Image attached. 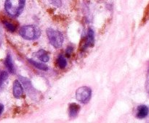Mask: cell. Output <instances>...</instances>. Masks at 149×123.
Wrapping results in <instances>:
<instances>
[{"label": "cell", "instance_id": "1", "mask_svg": "<svg viewBox=\"0 0 149 123\" xmlns=\"http://www.w3.org/2000/svg\"><path fill=\"white\" fill-rule=\"evenodd\" d=\"M26 0H6L4 7L12 17H17L23 11Z\"/></svg>", "mask_w": 149, "mask_h": 123}, {"label": "cell", "instance_id": "2", "mask_svg": "<svg viewBox=\"0 0 149 123\" xmlns=\"http://www.w3.org/2000/svg\"><path fill=\"white\" fill-rule=\"evenodd\" d=\"M20 34L26 40H34L40 36L41 31L36 26L26 25L21 27Z\"/></svg>", "mask_w": 149, "mask_h": 123}, {"label": "cell", "instance_id": "3", "mask_svg": "<svg viewBox=\"0 0 149 123\" xmlns=\"http://www.w3.org/2000/svg\"><path fill=\"white\" fill-rule=\"evenodd\" d=\"M47 35L49 38L51 44L55 48L61 47L63 43V36L61 34V32L55 30L52 28L47 29Z\"/></svg>", "mask_w": 149, "mask_h": 123}, {"label": "cell", "instance_id": "4", "mask_svg": "<svg viewBox=\"0 0 149 123\" xmlns=\"http://www.w3.org/2000/svg\"><path fill=\"white\" fill-rule=\"evenodd\" d=\"M92 91L87 86H83L78 88L76 92V97L79 101L82 103H87L91 98Z\"/></svg>", "mask_w": 149, "mask_h": 123}, {"label": "cell", "instance_id": "5", "mask_svg": "<svg viewBox=\"0 0 149 123\" xmlns=\"http://www.w3.org/2000/svg\"><path fill=\"white\" fill-rule=\"evenodd\" d=\"M95 42V36L94 32L92 29H89L88 32H87V37H86V40L84 43L83 44L82 49H87L89 46H93Z\"/></svg>", "mask_w": 149, "mask_h": 123}, {"label": "cell", "instance_id": "6", "mask_svg": "<svg viewBox=\"0 0 149 123\" xmlns=\"http://www.w3.org/2000/svg\"><path fill=\"white\" fill-rule=\"evenodd\" d=\"M23 89L18 80H15L13 83V95L15 98H20L23 95Z\"/></svg>", "mask_w": 149, "mask_h": 123}, {"label": "cell", "instance_id": "7", "mask_svg": "<svg viewBox=\"0 0 149 123\" xmlns=\"http://www.w3.org/2000/svg\"><path fill=\"white\" fill-rule=\"evenodd\" d=\"M149 114V108L146 105H141L138 107L137 117L139 119H143L146 117Z\"/></svg>", "mask_w": 149, "mask_h": 123}, {"label": "cell", "instance_id": "8", "mask_svg": "<svg viewBox=\"0 0 149 123\" xmlns=\"http://www.w3.org/2000/svg\"><path fill=\"white\" fill-rule=\"evenodd\" d=\"M36 56L39 59V60L42 61L44 62H47L49 60V56L48 55V54L45 52L43 49H40L39 51H38L36 54Z\"/></svg>", "mask_w": 149, "mask_h": 123}, {"label": "cell", "instance_id": "9", "mask_svg": "<svg viewBox=\"0 0 149 123\" xmlns=\"http://www.w3.org/2000/svg\"><path fill=\"white\" fill-rule=\"evenodd\" d=\"M80 109V107L77 104L73 103L69 106V115L71 117H74L78 114Z\"/></svg>", "mask_w": 149, "mask_h": 123}, {"label": "cell", "instance_id": "10", "mask_svg": "<svg viewBox=\"0 0 149 123\" xmlns=\"http://www.w3.org/2000/svg\"><path fill=\"white\" fill-rule=\"evenodd\" d=\"M5 65L7 67V69H8V70L10 71L11 73H14L15 72L14 65H13V59H12V57L10 55H7V56L6 57Z\"/></svg>", "mask_w": 149, "mask_h": 123}, {"label": "cell", "instance_id": "11", "mask_svg": "<svg viewBox=\"0 0 149 123\" xmlns=\"http://www.w3.org/2000/svg\"><path fill=\"white\" fill-rule=\"evenodd\" d=\"M29 62H30V63L33 65V66H34L35 67H36L37 69H41V70H43V71L47 70L48 69L47 66L45 65H44V64L39 63V62H36V61L32 60V59H29Z\"/></svg>", "mask_w": 149, "mask_h": 123}, {"label": "cell", "instance_id": "12", "mask_svg": "<svg viewBox=\"0 0 149 123\" xmlns=\"http://www.w3.org/2000/svg\"><path fill=\"white\" fill-rule=\"evenodd\" d=\"M7 78H8V74L5 71L1 72V73H0V90L2 89V88L4 87Z\"/></svg>", "mask_w": 149, "mask_h": 123}, {"label": "cell", "instance_id": "13", "mask_svg": "<svg viewBox=\"0 0 149 123\" xmlns=\"http://www.w3.org/2000/svg\"><path fill=\"white\" fill-rule=\"evenodd\" d=\"M57 63H58V65L59 66V67L61 68V69H64L67 65L66 59L62 55H60L58 56V59H57Z\"/></svg>", "mask_w": 149, "mask_h": 123}, {"label": "cell", "instance_id": "14", "mask_svg": "<svg viewBox=\"0 0 149 123\" xmlns=\"http://www.w3.org/2000/svg\"><path fill=\"white\" fill-rule=\"evenodd\" d=\"M3 23H4L5 27L9 30V31L14 32L15 30L16 27H15V26L13 24V23H10V22H7V21H4L3 22Z\"/></svg>", "mask_w": 149, "mask_h": 123}, {"label": "cell", "instance_id": "15", "mask_svg": "<svg viewBox=\"0 0 149 123\" xmlns=\"http://www.w3.org/2000/svg\"><path fill=\"white\" fill-rule=\"evenodd\" d=\"M148 19H149V4L148 5V7H146V9L145 13H144L143 19V23H145L146 22L148 21Z\"/></svg>", "mask_w": 149, "mask_h": 123}, {"label": "cell", "instance_id": "16", "mask_svg": "<svg viewBox=\"0 0 149 123\" xmlns=\"http://www.w3.org/2000/svg\"><path fill=\"white\" fill-rule=\"evenodd\" d=\"M49 2L52 4V5L55 6V7H61L62 4V1L61 0H49Z\"/></svg>", "mask_w": 149, "mask_h": 123}, {"label": "cell", "instance_id": "17", "mask_svg": "<svg viewBox=\"0 0 149 123\" xmlns=\"http://www.w3.org/2000/svg\"><path fill=\"white\" fill-rule=\"evenodd\" d=\"M72 52H73V47L71 46H68L66 49V52H65V54H66V56H70V55H71V54L72 53Z\"/></svg>", "mask_w": 149, "mask_h": 123}, {"label": "cell", "instance_id": "18", "mask_svg": "<svg viewBox=\"0 0 149 123\" xmlns=\"http://www.w3.org/2000/svg\"><path fill=\"white\" fill-rule=\"evenodd\" d=\"M3 110H4V105L1 104H0V114H1V112L3 111Z\"/></svg>", "mask_w": 149, "mask_h": 123}, {"label": "cell", "instance_id": "19", "mask_svg": "<svg viewBox=\"0 0 149 123\" xmlns=\"http://www.w3.org/2000/svg\"><path fill=\"white\" fill-rule=\"evenodd\" d=\"M147 88H148V91L149 92V80L148 81V83H147Z\"/></svg>", "mask_w": 149, "mask_h": 123}, {"label": "cell", "instance_id": "20", "mask_svg": "<svg viewBox=\"0 0 149 123\" xmlns=\"http://www.w3.org/2000/svg\"><path fill=\"white\" fill-rule=\"evenodd\" d=\"M0 44H1V41H0Z\"/></svg>", "mask_w": 149, "mask_h": 123}, {"label": "cell", "instance_id": "21", "mask_svg": "<svg viewBox=\"0 0 149 123\" xmlns=\"http://www.w3.org/2000/svg\"><path fill=\"white\" fill-rule=\"evenodd\" d=\"M148 72H149V70H148Z\"/></svg>", "mask_w": 149, "mask_h": 123}]
</instances>
